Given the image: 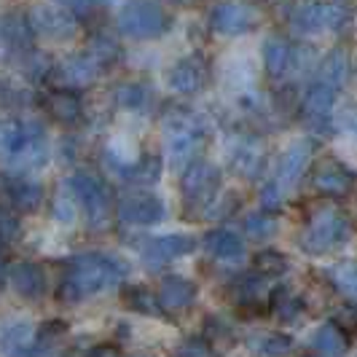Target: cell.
Wrapping results in <instances>:
<instances>
[{
    "instance_id": "18",
    "label": "cell",
    "mask_w": 357,
    "mask_h": 357,
    "mask_svg": "<svg viewBox=\"0 0 357 357\" xmlns=\"http://www.w3.org/2000/svg\"><path fill=\"white\" fill-rule=\"evenodd\" d=\"M312 347H314V352H320L325 357H344L347 349H349V341H347L344 331L336 322H325L322 328H317Z\"/></svg>"
},
{
    "instance_id": "8",
    "label": "cell",
    "mask_w": 357,
    "mask_h": 357,
    "mask_svg": "<svg viewBox=\"0 0 357 357\" xmlns=\"http://www.w3.org/2000/svg\"><path fill=\"white\" fill-rule=\"evenodd\" d=\"M218 169L207 161H194L183 175V194L188 202H210L218 188Z\"/></svg>"
},
{
    "instance_id": "22",
    "label": "cell",
    "mask_w": 357,
    "mask_h": 357,
    "mask_svg": "<svg viewBox=\"0 0 357 357\" xmlns=\"http://www.w3.org/2000/svg\"><path fill=\"white\" fill-rule=\"evenodd\" d=\"M264 54H266V68L271 75H282L290 68L293 49L287 46V40H282V38H268Z\"/></svg>"
},
{
    "instance_id": "10",
    "label": "cell",
    "mask_w": 357,
    "mask_h": 357,
    "mask_svg": "<svg viewBox=\"0 0 357 357\" xmlns=\"http://www.w3.org/2000/svg\"><path fill=\"white\" fill-rule=\"evenodd\" d=\"M312 153H314V148H312L309 140H296V143L282 153L280 167H277V180H274V183H277L282 191L290 188L296 180L304 175V169L309 167V161H312Z\"/></svg>"
},
{
    "instance_id": "24",
    "label": "cell",
    "mask_w": 357,
    "mask_h": 357,
    "mask_svg": "<svg viewBox=\"0 0 357 357\" xmlns=\"http://www.w3.org/2000/svg\"><path fill=\"white\" fill-rule=\"evenodd\" d=\"M304 110H306V116H309V119H314V121H325V119H328V113L333 110V91H331V86H314V89L309 91Z\"/></svg>"
},
{
    "instance_id": "19",
    "label": "cell",
    "mask_w": 357,
    "mask_h": 357,
    "mask_svg": "<svg viewBox=\"0 0 357 357\" xmlns=\"http://www.w3.org/2000/svg\"><path fill=\"white\" fill-rule=\"evenodd\" d=\"M268 309H271L282 322H293L301 317L304 304H301L298 296H293V290H287V287H274V290L268 293Z\"/></svg>"
},
{
    "instance_id": "2",
    "label": "cell",
    "mask_w": 357,
    "mask_h": 357,
    "mask_svg": "<svg viewBox=\"0 0 357 357\" xmlns=\"http://www.w3.org/2000/svg\"><path fill=\"white\" fill-rule=\"evenodd\" d=\"M49 156L46 135L38 121L0 119V161L17 169H36Z\"/></svg>"
},
{
    "instance_id": "13",
    "label": "cell",
    "mask_w": 357,
    "mask_h": 357,
    "mask_svg": "<svg viewBox=\"0 0 357 357\" xmlns=\"http://www.w3.org/2000/svg\"><path fill=\"white\" fill-rule=\"evenodd\" d=\"M314 185L320 188L322 194H333V197H341V194H347L349 191V185H352V175L341 167L339 161L328 159V161H320L317 167H314Z\"/></svg>"
},
{
    "instance_id": "27",
    "label": "cell",
    "mask_w": 357,
    "mask_h": 357,
    "mask_svg": "<svg viewBox=\"0 0 357 357\" xmlns=\"http://www.w3.org/2000/svg\"><path fill=\"white\" fill-rule=\"evenodd\" d=\"M124 304L132 312H143V314H159V301L145 290V287H126Z\"/></svg>"
},
{
    "instance_id": "9",
    "label": "cell",
    "mask_w": 357,
    "mask_h": 357,
    "mask_svg": "<svg viewBox=\"0 0 357 357\" xmlns=\"http://www.w3.org/2000/svg\"><path fill=\"white\" fill-rule=\"evenodd\" d=\"M197 248L194 236H185V234H169V236H159V239H151L145 245L143 258L153 266H161V264H169L175 258H183Z\"/></svg>"
},
{
    "instance_id": "34",
    "label": "cell",
    "mask_w": 357,
    "mask_h": 357,
    "mask_svg": "<svg viewBox=\"0 0 357 357\" xmlns=\"http://www.w3.org/2000/svg\"><path fill=\"white\" fill-rule=\"evenodd\" d=\"M75 199L73 197H59L54 202V215H56V220H62V223H73L75 220Z\"/></svg>"
},
{
    "instance_id": "44",
    "label": "cell",
    "mask_w": 357,
    "mask_h": 357,
    "mask_svg": "<svg viewBox=\"0 0 357 357\" xmlns=\"http://www.w3.org/2000/svg\"><path fill=\"white\" fill-rule=\"evenodd\" d=\"M306 357H320V355H306Z\"/></svg>"
},
{
    "instance_id": "20",
    "label": "cell",
    "mask_w": 357,
    "mask_h": 357,
    "mask_svg": "<svg viewBox=\"0 0 357 357\" xmlns=\"http://www.w3.org/2000/svg\"><path fill=\"white\" fill-rule=\"evenodd\" d=\"M6 197L19 210H36L38 204H40V199H43V191L33 180H8Z\"/></svg>"
},
{
    "instance_id": "32",
    "label": "cell",
    "mask_w": 357,
    "mask_h": 357,
    "mask_svg": "<svg viewBox=\"0 0 357 357\" xmlns=\"http://www.w3.org/2000/svg\"><path fill=\"white\" fill-rule=\"evenodd\" d=\"M245 229L250 234V239H268L271 234L277 231V220L266 213H252L245 220Z\"/></svg>"
},
{
    "instance_id": "30",
    "label": "cell",
    "mask_w": 357,
    "mask_h": 357,
    "mask_svg": "<svg viewBox=\"0 0 357 357\" xmlns=\"http://www.w3.org/2000/svg\"><path fill=\"white\" fill-rule=\"evenodd\" d=\"M331 280L341 293L352 296L357 301V264H339L331 268Z\"/></svg>"
},
{
    "instance_id": "14",
    "label": "cell",
    "mask_w": 357,
    "mask_h": 357,
    "mask_svg": "<svg viewBox=\"0 0 357 357\" xmlns=\"http://www.w3.org/2000/svg\"><path fill=\"white\" fill-rule=\"evenodd\" d=\"M204 248L210 255L226 261V264H234V261H242L245 258V242L236 236L229 229H215L204 236Z\"/></svg>"
},
{
    "instance_id": "15",
    "label": "cell",
    "mask_w": 357,
    "mask_h": 357,
    "mask_svg": "<svg viewBox=\"0 0 357 357\" xmlns=\"http://www.w3.org/2000/svg\"><path fill=\"white\" fill-rule=\"evenodd\" d=\"M33 341L36 328L30 322H11L0 336V347L6 357H33Z\"/></svg>"
},
{
    "instance_id": "26",
    "label": "cell",
    "mask_w": 357,
    "mask_h": 357,
    "mask_svg": "<svg viewBox=\"0 0 357 357\" xmlns=\"http://www.w3.org/2000/svg\"><path fill=\"white\" fill-rule=\"evenodd\" d=\"M231 164L239 175H248V178H250V175H255V172L261 169V151L252 148L250 143L239 145V148H234Z\"/></svg>"
},
{
    "instance_id": "31",
    "label": "cell",
    "mask_w": 357,
    "mask_h": 357,
    "mask_svg": "<svg viewBox=\"0 0 357 357\" xmlns=\"http://www.w3.org/2000/svg\"><path fill=\"white\" fill-rule=\"evenodd\" d=\"M94 68H97V62H91L89 56H78L65 65V78L70 84H86L94 78Z\"/></svg>"
},
{
    "instance_id": "25",
    "label": "cell",
    "mask_w": 357,
    "mask_h": 357,
    "mask_svg": "<svg viewBox=\"0 0 357 357\" xmlns=\"http://www.w3.org/2000/svg\"><path fill=\"white\" fill-rule=\"evenodd\" d=\"M347 78V59L341 52H331L320 65V81L325 86H339Z\"/></svg>"
},
{
    "instance_id": "12",
    "label": "cell",
    "mask_w": 357,
    "mask_h": 357,
    "mask_svg": "<svg viewBox=\"0 0 357 357\" xmlns=\"http://www.w3.org/2000/svg\"><path fill=\"white\" fill-rule=\"evenodd\" d=\"M11 287L17 290L22 298H40L43 290H46V274L38 264H30V261H22V264H14L11 266Z\"/></svg>"
},
{
    "instance_id": "21",
    "label": "cell",
    "mask_w": 357,
    "mask_h": 357,
    "mask_svg": "<svg viewBox=\"0 0 357 357\" xmlns=\"http://www.w3.org/2000/svg\"><path fill=\"white\" fill-rule=\"evenodd\" d=\"M202 84V65L197 59H183L169 73V86L178 91H194Z\"/></svg>"
},
{
    "instance_id": "33",
    "label": "cell",
    "mask_w": 357,
    "mask_h": 357,
    "mask_svg": "<svg viewBox=\"0 0 357 357\" xmlns=\"http://www.w3.org/2000/svg\"><path fill=\"white\" fill-rule=\"evenodd\" d=\"M255 268L261 274H282L287 268V258L277 250H264L255 258Z\"/></svg>"
},
{
    "instance_id": "1",
    "label": "cell",
    "mask_w": 357,
    "mask_h": 357,
    "mask_svg": "<svg viewBox=\"0 0 357 357\" xmlns=\"http://www.w3.org/2000/svg\"><path fill=\"white\" fill-rule=\"evenodd\" d=\"M124 274V261H116L110 255H81L68 268L59 298L62 301H84L94 293H102L107 287H113Z\"/></svg>"
},
{
    "instance_id": "7",
    "label": "cell",
    "mask_w": 357,
    "mask_h": 357,
    "mask_svg": "<svg viewBox=\"0 0 357 357\" xmlns=\"http://www.w3.org/2000/svg\"><path fill=\"white\" fill-rule=\"evenodd\" d=\"M119 218L129 226H153L164 218V204L151 194H132L119 202Z\"/></svg>"
},
{
    "instance_id": "4",
    "label": "cell",
    "mask_w": 357,
    "mask_h": 357,
    "mask_svg": "<svg viewBox=\"0 0 357 357\" xmlns=\"http://www.w3.org/2000/svg\"><path fill=\"white\" fill-rule=\"evenodd\" d=\"M68 188H70V197L78 204H84V210H86L94 226L105 223L107 213H110V191H107V185L102 180L89 175V172H78V175L70 178Z\"/></svg>"
},
{
    "instance_id": "23",
    "label": "cell",
    "mask_w": 357,
    "mask_h": 357,
    "mask_svg": "<svg viewBox=\"0 0 357 357\" xmlns=\"http://www.w3.org/2000/svg\"><path fill=\"white\" fill-rule=\"evenodd\" d=\"M252 349L261 357H285L293 352V339L285 333H261L252 339Z\"/></svg>"
},
{
    "instance_id": "35",
    "label": "cell",
    "mask_w": 357,
    "mask_h": 357,
    "mask_svg": "<svg viewBox=\"0 0 357 357\" xmlns=\"http://www.w3.org/2000/svg\"><path fill=\"white\" fill-rule=\"evenodd\" d=\"M119 102L124 107H137L145 102V89L143 86H124L119 89Z\"/></svg>"
},
{
    "instance_id": "3",
    "label": "cell",
    "mask_w": 357,
    "mask_h": 357,
    "mask_svg": "<svg viewBox=\"0 0 357 357\" xmlns=\"http://www.w3.org/2000/svg\"><path fill=\"white\" fill-rule=\"evenodd\" d=\"M119 27L124 36L156 38L167 27V14L153 0H129L119 14Z\"/></svg>"
},
{
    "instance_id": "43",
    "label": "cell",
    "mask_w": 357,
    "mask_h": 357,
    "mask_svg": "<svg viewBox=\"0 0 357 357\" xmlns=\"http://www.w3.org/2000/svg\"><path fill=\"white\" fill-rule=\"evenodd\" d=\"M0 285H3V268H0Z\"/></svg>"
},
{
    "instance_id": "37",
    "label": "cell",
    "mask_w": 357,
    "mask_h": 357,
    "mask_svg": "<svg viewBox=\"0 0 357 357\" xmlns=\"http://www.w3.org/2000/svg\"><path fill=\"white\" fill-rule=\"evenodd\" d=\"M175 357H213V352H210V347L202 344V341H188V344L180 347Z\"/></svg>"
},
{
    "instance_id": "28",
    "label": "cell",
    "mask_w": 357,
    "mask_h": 357,
    "mask_svg": "<svg viewBox=\"0 0 357 357\" xmlns=\"http://www.w3.org/2000/svg\"><path fill=\"white\" fill-rule=\"evenodd\" d=\"M236 296H239V301L245 306L255 309V306L266 298V285H264L261 277H245L239 282V287H236Z\"/></svg>"
},
{
    "instance_id": "5",
    "label": "cell",
    "mask_w": 357,
    "mask_h": 357,
    "mask_svg": "<svg viewBox=\"0 0 357 357\" xmlns=\"http://www.w3.org/2000/svg\"><path fill=\"white\" fill-rule=\"evenodd\" d=\"M344 234H347V220H344V215H341L339 210H322V213L314 215V220L309 223L301 245H304L306 252H325V250H331L333 245H339L341 239H344Z\"/></svg>"
},
{
    "instance_id": "41",
    "label": "cell",
    "mask_w": 357,
    "mask_h": 357,
    "mask_svg": "<svg viewBox=\"0 0 357 357\" xmlns=\"http://www.w3.org/2000/svg\"><path fill=\"white\" fill-rule=\"evenodd\" d=\"M86 357H121V355H119V347H113V344H102V347H94Z\"/></svg>"
},
{
    "instance_id": "39",
    "label": "cell",
    "mask_w": 357,
    "mask_h": 357,
    "mask_svg": "<svg viewBox=\"0 0 357 357\" xmlns=\"http://www.w3.org/2000/svg\"><path fill=\"white\" fill-rule=\"evenodd\" d=\"M17 229H19L17 220L6 213V210H0V242H3V239H11V236L17 234Z\"/></svg>"
},
{
    "instance_id": "16",
    "label": "cell",
    "mask_w": 357,
    "mask_h": 357,
    "mask_svg": "<svg viewBox=\"0 0 357 357\" xmlns=\"http://www.w3.org/2000/svg\"><path fill=\"white\" fill-rule=\"evenodd\" d=\"M33 27L40 36L56 38V40H65L73 36V22L59 8H52V6H40L33 11Z\"/></svg>"
},
{
    "instance_id": "11",
    "label": "cell",
    "mask_w": 357,
    "mask_h": 357,
    "mask_svg": "<svg viewBox=\"0 0 357 357\" xmlns=\"http://www.w3.org/2000/svg\"><path fill=\"white\" fill-rule=\"evenodd\" d=\"M159 309L164 312H180L185 306H191L197 301V285L185 277H167L159 287Z\"/></svg>"
},
{
    "instance_id": "29",
    "label": "cell",
    "mask_w": 357,
    "mask_h": 357,
    "mask_svg": "<svg viewBox=\"0 0 357 357\" xmlns=\"http://www.w3.org/2000/svg\"><path fill=\"white\" fill-rule=\"evenodd\" d=\"M49 110H52L56 119L62 121H73L78 113H81V102L75 94H68V91H59L49 100Z\"/></svg>"
},
{
    "instance_id": "36",
    "label": "cell",
    "mask_w": 357,
    "mask_h": 357,
    "mask_svg": "<svg viewBox=\"0 0 357 357\" xmlns=\"http://www.w3.org/2000/svg\"><path fill=\"white\" fill-rule=\"evenodd\" d=\"M336 325H339L341 331L355 333V331H357V306H344V309H339Z\"/></svg>"
},
{
    "instance_id": "40",
    "label": "cell",
    "mask_w": 357,
    "mask_h": 357,
    "mask_svg": "<svg viewBox=\"0 0 357 357\" xmlns=\"http://www.w3.org/2000/svg\"><path fill=\"white\" fill-rule=\"evenodd\" d=\"M75 11L81 17H91L100 11V0H75Z\"/></svg>"
},
{
    "instance_id": "42",
    "label": "cell",
    "mask_w": 357,
    "mask_h": 357,
    "mask_svg": "<svg viewBox=\"0 0 357 357\" xmlns=\"http://www.w3.org/2000/svg\"><path fill=\"white\" fill-rule=\"evenodd\" d=\"M349 129L355 132V137H357V110H349Z\"/></svg>"
},
{
    "instance_id": "6",
    "label": "cell",
    "mask_w": 357,
    "mask_h": 357,
    "mask_svg": "<svg viewBox=\"0 0 357 357\" xmlns=\"http://www.w3.org/2000/svg\"><path fill=\"white\" fill-rule=\"evenodd\" d=\"M164 143L172 164L188 161L202 148V132L191 119H169L164 124Z\"/></svg>"
},
{
    "instance_id": "17",
    "label": "cell",
    "mask_w": 357,
    "mask_h": 357,
    "mask_svg": "<svg viewBox=\"0 0 357 357\" xmlns=\"http://www.w3.org/2000/svg\"><path fill=\"white\" fill-rule=\"evenodd\" d=\"M252 14L248 6H239V3H223L218 6L213 14V24L220 33H229V36H239L250 27Z\"/></svg>"
},
{
    "instance_id": "38",
    "label": "cell",
    "mask_w": 357,
    "mask_h": 357,
    "mask_svg": "<svg viewBox=\"0 0 357 357\" xmlns=\"http://www.w3.org/2000/svg\"><path fill=\"white\" fill-rule=\"evenodd\" d=\"M261 199H264L266 207H280V202H282V188H280L277 183H268L266 188L261 191Z\"/></svg>"
}]
</instances>
